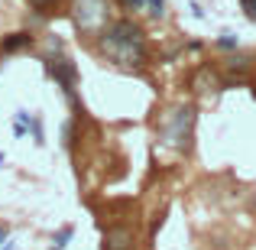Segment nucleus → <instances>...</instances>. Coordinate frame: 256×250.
Returning <instances> with one entry per match:
<instances>
[{
    "label": "nucleus",
    "mask_w": 256,
    "mask_h": 250,
    "mask_svg": "<svg viewBox=\"0 0 256 250\" xmlns=\"http://www.w3.org/2000/svg\"><path fill=\"white\" fill-rule=\"evenodd\" d=\"M100 52L120 69H140L146 62V39L133 20H117L100 30Z\"/></svg>",
    "instance_id": "f257e3e1"
},
{
    "label": "nucleus",
    "mask_w": 256,
    "mask_h": 250,
    "mask_svg": "<svg viewBox=\"0 0 256 250\" xmlns=\"http://www.w3.org/2000/svg\"><path fill=\"white\" fill-rule=\"evenodd\" d=\"M192 127H194V111H192V107H178V111H172L169 120H166L162 140H166L169 146L185 150L188 140H192Z\"/></svg>",
    "instance_id": "f03ea898"
},
{
    "label": "nucleus",
    "mask_w": 256,
    "mask_h": 250,
    "mask_svg": "<svg viewBox=\"0 0 256 250\" xmlns=\"http://www.w3.org/2000/svg\"><path fill=\"white\" fill-rule=\"evenodd\" d=\"M72 17H75V26L84 30V33L100 30V26L107 23V4L104 0H75Z\"/></svg>",
    "instance_id": "7ed1b4c3"
},
{
    "label": "nucleus",
    "mask_w": 256,
    "mask_h": 250,
    "mask_svg": "<svg viewBox=\"0 0 256 250\" xmlns=\"http://www.w3.org/2000/svg\"><path fill=\"white\" fill-rule=\"evenodd\" d=\"M46 65H49V75L56 78V85L72 98V94H75V82H78V72H75V65H72V59L58 52V56L46 59Z\"/></svg>",
    "instance_id": "20e7f679"
},
{
    "label": "nucleus",
    "mask_w": 256,
    "mask_h": 250,
    "mask_svg": "<svg viewBox=\"0 0 256 250\" xmlns=\"http://www.w3.org/2000/svg\"><path fill=\"white\" fill-rule=\"evenodd\" d=\"M130 231L126 227H114V231H107L104 237V250H130Z\"/></svg>",
    "instance_id": "39448f33"
},
{
    "label": "nucleus",
    "mask_w": 256,
    "mask_h": 250,
    "mask_svg": "<svg viewBox=\"0 0 256 250\" xmlns=\"http://www.w3.org/2000/svg\"><path fill=\"white\" fill-rule=\"evenodd\" d=\"M26 46H32L30 33H10V36L0 43V52H16V49H26Z\"/></svg>",
    "instance_id": "423d86ee"
},
{
    "label": "nucleus",
    "mask_w": 256,
    "mask_h": 250,
    "mask_svg": "<svg viewBox=\"0 0 256 250\" xmlns=\"http://www.w3.org/2000/svg\"><path fill=\"white\" fill-rule=\"evenodd\" d=\"M30 127H32V140H36V143L42 146V143H46V133H42V120H39L36 114L30 117Z\"/></svg>",
    "instance_id": "0eeeda50"
},
{
    "label": "nucleus",
    "mask_w": 256,
    "mask_h": 250,
    "mask_svg": "<svg viewBox=\"0 0 256 250\" xmlns=\"http://www.w3.org/2000/svg\"><path fill=\"white\" fill-rule=\"evenodd\" d=\"M162 7H166V0H146V10H150V17H162Z\"/></svg>",
    "instance_id": "6e6552de"
},
{
    "label": "nucleus",
    "mask_w": 256,
    "mask_h": 250,
    "mask_svg": "<svg viewBox=\"0 0 256 250\" xmlns=\"http://www.w3.org/2000/svg\"><path fill=\"white\" fill-rule=\"evenodd\" d=\"M30 4H32V10H39V13H49L52 7L58 4V0H30Z\"/></svg>",
    "instance_id": "1a4fd4ad"
},
{
    "label": "nucleus",
    "mask_w": 256,
    "mask_h": 250,
    "mask_svg": "<svg viewBox=\"0 0 256 250\" xmlns=\"http://www.w3.org/2000/svg\"><path fill=\"white\" fill-rule=\"evenodd\" d=\"M218 46L220 49H237V36H234V33H224V36L218 39Z\"/></svg>",
    "instance_id": "9d476101"
},
{
    "label": "nucleus",
    "mask_w": 256,
    "mask_h": 250,
    "mask_svg": "<svg viewBox=\"0 0 256 250\" xmlns=\"http://www.w3.org/2000/svg\"><path fill=\"white\" fill-rule=\"evenodd\" d=\"M68 240H72V227H62V231H58V237H56V247L65 250V244H68Z\"/></svg>",
    "instance_id": "9b49d317"
},
{
    "label": "nucleus",
    "mask_w": 256,
    "mask_h": 250,
    "mask_svg": "<svg viewBox=\"0 0 256 250\" xmlns=\"http://www.w3.org/2000/svg\"><path fill=\"white\" fill-rule=\"evenodd\" d=\"M240 4H244V13L250 20H256V0H240Z\"/></svg>",
    "instance_id": "f8f14e48"
},
{
    "label": "nucleus",
    "mask_w": 256,
    "mask_h": 250,
    "mask_svg": "<svg viewBox=\"0 0 256 250\" xmlns=\"http://www.w3.org/2000/svg\"><path fill=\"white\" fill-rule=\"evenodd\" d=\"M124 7H126V10H143L146 0H124Z\"/></svg>",
    "instance_id": "ddd939ff"
},
{
    "label": "nucleus",
    "mask_w": 256,
    "mask_h": 250,
    "mask_svg": "<svg viewBox=\"0 0 256 250\" xmlns=\"http://www.w3.org/2000/svg\"><path fill=\"white\" fill-rule=\"evenodd\" d=\"M4 237H6V227H4V224H0V240H4Z\"/></svg>",
    "instance_id": "4468645a"
},
{
    "label": "nucleus",
    "mask_w": 256,
    "mask_h": 250,
    "mask_svg": "<svg viewBox=\"0 0 256 250\" xmlns=\"http://www.w3.org/2000/svg\"><path fill=\"white\" fill-rule=\"evenodd\" d=\"M52 250H58V247H52Z\"/></svg>",
    "instance_id": "2eb2a0df"
}]
</instances>
